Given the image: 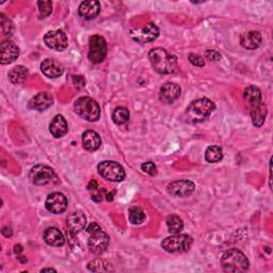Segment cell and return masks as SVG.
<instances>
[{"mask_svg":"<svg viewBox=\"0 0 273 273\" xmlns=\"http://www.w3.org/2000/svg\"><path fill=\"white\" fill-rule=\"evenodd\" d=\"M223 158V153H222V148L220 146H209L206 153H205V159L208 161L209 164H216L221 161Z\"/></svg>","mask_w":273,"mask_h":273,"instance_id":"28","label":"cell"},{"mask_svg":"<svg viewBox=\"0 0 273 273\" xmlns=\"http://www.w3.org/2000/svg\"><path fill=\"white\" fill-rule=\"evenodd\" d=\"M67 205L69 202L66 196L63 193L60 192H54L52 194H49L45 202L46 209L49 213L55 215H60L62 213H64L67 208Z\"/></svg>","mask_w":273,"mask_h":273,"instance_id":"10","label":"cell"},{"mask_svg":"<svg viewBox=\"0 0 273 273\" xmlns=\"http://www.w3.org/2000/svg\"><path fill=\"white\" fill-rule=\"evenodd\" d=\"M0 20H2V30L3 33L7 36H11L14 32V25L4 13L0 14Z\"/></svg>","mask_w":273,"mask_h":273,"instance_id":"33","label":"cell"},{"mask_svg":"<svg viewBox=\"0 0 273 273\" xmlns=\"http://www.w3.org/2000/svg\"><path fill=\"white\" fill-rule=\"evenodd\" d=\"M99 229H101V226H99V225L97 224V223L93 222V223H91V224L88 226V229H86V232H88L89 234H92L93 232H95V231H97V230H99Z\"/></svg>","mask_w":273,"mask_h":273,"instance_id":"39","label":"cell"},{"mask_svg":"<svg viewBox=\"0 0 273 273\" xmlns=\"http://www.w3.org/2000/svg\"><path fill=\"white\" fill-rule=\"evenodd\" d=\"M28 76H29L28 70L22 65H17L9 72V79L14 84H20L25 82L27 80Z\"/></svg>","mask_w":273,"mask_h":273,"instance_id":"26","label":"cell"},{"mask_svg":"<svg viewBox=\"0 0 273 273\" xmlns=\"http://www.w3.org/2000/svg\"><path fill=\"white\" fill-rule=\"evenodd\" d=\"M148 58H150L153 69L159 74L168 75V74L174 73L177 69V58L170 55L166 49L161 47L153 48L148 54Z\"/></svg>","mask_w":273,"mask_h":273,"instance_id":"1","label":"cell"},{"mask_svg":"<svg viewBox=\"0 0 273 273\" xmlns=\"http://www.w3.org/2000/svg\"><path fill=\"white\" fill-rule=\"evenodd\" d=\"M195 185L188 179L175 180L168 185V192L174 196L185 197L189 196L194 192Z\"/></svg>","mask_w":273,"mask_h":273,"instance_id":"13","label":"cell"},{"mask_svg":"<svg viewBox=\"0 0 273 273\" xmlns=\"http://www.w3.org/2000/svg\"><path fill=\"white\" fill-rule=\"evenodd\" d=\"M188 59L189 61L191 62V63L195 66H198V67H203L205 65V60L203 57L198 56V55H195V54H190L188 56Z\"/></svg>","mask_w":273,"mask_h":273,"instance_id":"36","label":"cell"},{"mask_svg":"<svg viewBox=\"0 0 273 273\" xmlns=\"http://www.w3.org/2000/svg\"><path fill=\"white\" fill-rule=\"evenodd\" d=\"M101 12V4L96 0H90V2H83L79 6L78 13L84 19H93L97 17Z\"/></svg>","mask_w":273,"mask_h":273,"instance_id":"18","label":"cell"},{"mask_svg":"<svg viewBox=\"0 0 273 273\" xmlns=\"http://www.w3.org/2000/svg\"><path fill=\"white\" fill-rule=\"evenodd\" d=\"M75 112L88 122H96L101 117V108L99 105L90 97H80L74 103Z\"/></svg>","mask_w":273,"mask_h":273,"instance_id":"4","label":"cell"},{"mask_svg":"<svg viewBox=\"0 0 273 273\" xmlns=\"http://www.w3.org/2000/svg\"><path fill=\"white\" fill-rule=\"evenodd\" d=\"M167 226L171 234H179L184 229V222L178 216L171 215L167 218Z\"/></svg>","mask_w":273,"mask_h":273,"instance_id":"27","label":"cell"},{"mask_svg":"<svg viewBox=\"0 0 273 273\" xmlns=\"http://www.w3.org/2000/svg\"><path fill=\"white\" fill-rule=\"evenodd\" d=\"M141 169L143 172H145L146 174L154 176L157 174V167L155 166L154 163L152 161H147V163H144L141 165Z\"/></svg>","mask_w":273,"mask_h":273,"instance_id":"35","label":"cell"},{"mask_svg":"<svg viewBox=\"0 0 273 273\" xmlns=\"http://www.w3.org/2000/svg\"><path fill=\"white\" fill-rule=\"evenodd\" d=\"M180 86L173 82H166L160 88V99L167 104H172L180 96Z\"/></svg>","mask_w":273,"mask_h":273,"instance_id":"16","label":"cell"},{"mask_svg":"<svg viewBox=\"0 0 273 273\" xmlns=\"http://www.w3.org/2000/svg\"><path fill=\"white\" fill-rule=\"evenodd\" d=\"M44 42L47 47L58 52L64 51L69 45L67 36L62 30L48 31L44 36Z\"/></svg>","mask_w":273,"mask_h":273,"instance_id":"11","label":"cell"},{"mask_svg":"<svg viewBox=\"0 0 273 273\" xmlns=\"http://www.w3.org/2000/svg\"><path fill=\"white\" fill-rule=\"evenodd\" d=\"M267 117V107L265 104L260 103L256 106L251 107V119L253 125L256 127H262Z\"/></svg>","mask_w":273,"mask_h":273,"instance_id":"24","label":"cell"},{"mask_svg":"<svg viewBox=\"0 0 273 273\" xmlns=\"http://www.w3.org/2000/svg\"><path fill=\"white\" fill-rule=\"evenodd\" d=\"M89 191L92 193V200L95 202H101L103 201V197L105 195V190L104 189H99L98 184L96 180H92L90 185L88 186Z\"/></svg>","mask_w":273,"mask_h":273,"instance_id":"32","label":"cell"},{"mask_svg":"<svg viewBox=\"0 0 273 273\" xmlns=\"http://www.w3.org/2000/svg\"><path fill=\"white\" fill-rule=\"evenodd\" d=\"M82 144L86 151H96L102 145V139L94 130H85L82 133Z\"/></svg>","mask_w":273,"mask_h":273,"instance_id":"21","label":"cell"},{"mask_svg":"<svg viewBox=\"0 0 273 273\" xmlns=\"http://www.w3.org/2000/svg\"><path fill=\"white\" fill-rule=\"evenodd\" d=\"M145 220V213L139 207H133L129 210V221L132 224H141Z\"/></svg>","mask_w":273,"mask_h":273,"instance_id":"31","label":"cell"},{"mask_svg":"<svg viewBox=\"0 0 273 273\" xmlns=\"http://www.w3.org/2000/svg\"><path fill=\"white\" fill-rule=\"evenodd\" d=\"M44 240L52 246H62L65 242L64 236L57 228H49L44 232Z\"/></svg>","mask_w":273,"mask_h":273,"instance_id":"23","label":"cell"},{"mask_svg":"<svg viewBox=\"0 0 273 273\" xmlns=\"http://www.w3.org/2000/svg\"><path fill=\"white\" fill-rule=\"evenodd\" d=\"M49 130L55 138H62L67 133L69 125L65 118L61 115H58L52 121L51 125H49Z\"/></svg>","mask_w":273,"mask_h":273,"instance_id":"20","label":"cell"},{"mask_svg":"<svg viewBox=\"0 0 273 273\" xmlns=\"http://www.w3.org/2000/svg\"><path fill=\"white\" fill-rule=\"evenodd\" d=\"M39 11L42 18H45L52 14L53 12V3L52 2H39Z\"/></svg>","mask_w":273,"mask_h":273,"instance_id":"34","label":"cell"},{"mask_svg":"<svg viewBox=\"0 0 273 273\" xmlns=\"http://www.w3.org/2000/svg\"><path fill=\"white\" fill-rule=\"evenodd\" d=\"M107 42L102 35L94 34L89 40V59L93 63H102L107 56Z\"/></svg>","mask_w":273,"mask_h":273,"instance_id":"7","label":"cell"},{"mask_svg":"<svg viewBox=\"0 0 273 273\" xmlns=\"http://www.w3.org/2000/svg\"><path fill=\"white\" fill-rule=\"evenodd\" d=\"M240 44L245 49H256L262 44V35L258 31L245 32L240 36Z\"/></svg>","mask_w":273,"mask_h":273,"instance_id":"22","label":"cell"},{"mask_svg":"<svg viewBox=\"0 0 273 273\" xmlns=\"http://www.w3.org/2000/svg\"><path fill=\"white\" fill-rule=\"evenodd\" d=\"M0 53H2V62L3 65L10 64L12 62H14L18 56H19V48L16 44L11 41H5L2 43L0 46Z\"/></svg>","mask_w":273,"mask_h":273,"instance_id":"14","label":"cell"},{"mask_svg":"<svg viewBox=\"0 0 273 273\" xmlns=\"http://www.w3.org/2000/svg\"><path fill=\"white\" fill-rule=\"evenodd\" d=\"M221 266L225 272H243L250 267L247 257L238 249H231L223 254Z\"/></svg>","mask_w":273,"mask_h":273,"instance_id":"3","label":"cell"},{"mask_svg":"<svg viewBox=\"0 0 273 273\" xmlns=\"http://www.w3.org/2000/svg\"><path fill=\"white\" fill-rule=\"evenodd\" d=\"M46 271H54V272H56V270L53 269V268H44V269L41 270V272H46Z\"/></svg>","mask_w":273,"mask_h":273,"instance_id":"41","label":"cell"},{"mask_svg":"<svg viewBox=\"0 0 273 273\" xmlns=\"http://www.w3.org/2000/svg\"><path fill=\"white\" fill-rule=\"evenodd\" d=\"M90 239H89V250L91 253L95 255H101L103 254L109 245L110 239L109 236L102 230L99 229L92 234H90Z\"/></svg>","mask_w":273,"mask_h":273,"instance_id":"9","label":"cell"},{"mask_svg":"<svg viewBox=\"0 0 273 273\" xmlns=\"http://www.w3.org/2000/svg\"><path fill=\"white\" fill-rule=\"evenodd\" d=\"M88 269L93 272H102V271H111L113 270L112 266L110 263H108L107 260L102 259V258H96L92 262L89 263Z\"/></svg>","mask_w":273,"mask_h":273,"instance_id":"30","label":"cell"},{"mask_svg":"<svg viewBox=\"0 0 273 273\" xmlns=\"http://www.w3.org/2000/svg\"><path fill=\"white\" fill-rule=\"evenodd\" d=\"M97 170L99 175L110 181L119 183L124 180V178L126 176L125 170H124V168L120 164L116 163V161H102V163L97 166Z\"/></svg>","mask_w":273,"mask_h":273,"instance_id":"6","label":"cell"},{"mask_svg":"<svg viewBox=\"0 0 273 273\" xmlns=\"http://www.w3.org/2000/svg\"><path fill=\"white\" fill-rule=\"evenodd\" d=\"M14 251H15V253H19V252H21V251H22V247H21V245H15V249H14Z\"/></svg>","mask_w":273,"mask_h":273,"instance_id":"40","label":"cell"},{"mask_svg":"<svg viewBox=\"0 0 273 273\" xmlns=\"http://www.w3.org/2000/svg\"><path fill=\"white\" fill-rule=\"evenodd\" d=\"M41 70L48 78H58L64 72L63 65L56 59H45L41 63Z\"/></svg>","mask_w":273,"mask_h":273,"instance_id":"15","label":"cell"},{"mask_svg":"<svg viewBox=\"0 0 273 273\" xmlns=\"http://www.w3.org/2000/svg\"><path fill=\"white\" fill-rule=\"evenodd\" d=\"M192 242L193 240L191 236L179 233L167 237L161 242V246L169 253H180L188 251L192 245Z\"/></svg>","mask_w":273,"mask_h":273,"instance_id":"5","label":"cell"},{"mask_svg":"<svg viewBox=\"0 0 273 273\" xmlns=\"http://www.w3.org/2000/svg\"><path fill=\"white\" fill-rule=\"evenodd\" d=\"M53 104H54V98L52 94H49L47 92H41L39 94H36L31 99L29 103V107L38 111H44L49 107H52Z\"/></svg>","mask_w":273,"mask_h":273,"instance_id":"19","label":"cell"},{"mask_svg":"<svg viewBox=\"0 0 273 273\" xmlns=\"http://www.w3.org/2000/svg\"><path fill=\"white\" fill-rule=\"evenodd\" d=\"M132 39L139 43H150L155 41L159 36V29L154 22H148L139 30L131 32Z\"/></svg>","mask_w":273,"mask_h":273,"instance_id":"12","label":"cell"},{"mask_svg":"<svg viewBox=\"0 0 273 273\" xmlns=\"http://www.w3.org/2000/svg\"><path fill=\"white\" fill-rule=\"evenodd\" d=\"M73 82L76 86H78V88H82V86L85 84V81H84L82 76H74Z\"/></svg>","mask_w":273,"mask_h":273,"instance_id":"38","label":"cell"},{"mask_svg":"<svg viewBox=\"0 0 273 273\" xmlns=\"http://www.w3.org/2000/svg\"><path fill=\"white\" fill-rule=\"evenodd\" d=\"M243 97L245 103L251 108L262 103V91H260L257 86L250 85L244 90Z\"/></svg>","mask_w":273,"mask_h":273,"instance_id":"25","label":"cell"},{"mask_svg":"<svg viewBox=\"0 0 273 273\" xmlns=\"http://www.w3.org/2000/svg\"><path fill=\"white\" fill-rule=\"evenodd\" d=\"M112 120L117 125H123L129 121V111L125 107H117L113 110Z\"/></svg>","mask_w":273,"mask_h":273,"instance_id":"29","label":"cell"},{"mask_svg":"<svg viewBox=\"0 0 273 273\" xmlns=\"http://www.w3.org/2000/svg\"><path fill=\"white\" fill-rule=\"evenodd\" d=\"M66 224H67V229L69 232L72 235H76L79 232H81L85 225H86V218L85 215L81 212H76V213H73L72 215H70L67 217L66 220Z\"/></svg>","mask_w":273,"mask_h":273,"instance_id":"17","label":"cell"},{"mask_svg":"<svg viewBox=\"0 0 273 273\" xmlns=\"http://www.w3.org/2000/svg\"><path fill=\"white\" fill-rule=\"evenodd\" d=\"M216 109L214 102L208 98H200L192 102L186 110L185 119L189 123H202L206 121Z\"/></svg>","mask_w":273,"mask_h":273,"instance_id":"2","label":"cell"},{"mask_svg":"<svg viewBox=\"0 0 273 273\" xmlns=\"http://www.w3.org/2000/svg\"><path fill=\"white\" fill-rule=\"evenodd\" d=\"M56 178L55 171L45 165H36L29 172V179L34 185H46Z\"/></svg>","mask_w":273,"mask_h":273,"instance_id":"8","label":"cell"},{"mask_svg":"<svg viewBox=\"0 0 273 273\" xmlns=\"http://www.w3.org/2000/svg\"><path fill=\"white\" fill-rule=\"evenodd\" d=\"M205 57L210 61H219L221 59V54L217 51H207L205 53Z\"/></svg>","mask_w":273,"mask_h":273,"instance_id":"37","label":"cell"}]
</instances>
